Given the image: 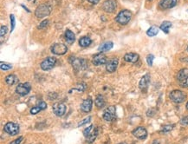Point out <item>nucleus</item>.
<instances>
[{
	"mask_svg": "<svg viewBox=\"0 0 188 144\" xmlns=\"http://www.w3.org/2000/svg\"><path fill=\"white\" fill-rule=\"evenodd\" d=\"M132 18V13L128 10H123L119 14L117 15L116 17V21L119 23L120 24L126 25L127 23H128V22L130 21Z\"/></svg>",
	"mask_w": 188,
	"mask_h": 144,
	"instance_id": "nucleus-1",
	"label": "nucleus"
},
{
	"mask_svg": "<svg viewBox=\"0 0 188 144\" xmlns=\"http://www.w3.org/2000/svg\"><path fill=\"white\" fill-rule=\"evenodd\" d=\"M83 135L87 138L88 142H93L98 135V130L94 128V125H90L83 130Z\"/></svg>",
	"mask_w": 188,
	"mask_h": 144,
	"instance_id": "nucleus-2",
	"label": "nucleus"
},
{
	"mask_svg": "<svg viewBox=\"0 0 188 144\" xmlns=\"http://www.w3.org/2000/svg\"><path fill=\"white\" fill-rule=\"evenodd\" d=\"M169 96H170V99L174 102H175V103H181V102H183L185 101L186 98V95L184 93L183 91L178 90V89L172 91L170 93V95H169Z\"/></svg>",
	"mask_w": 188,
	"mask_h": 144,
	"instance_id": "nucleus-3",
	"label": "nucleus"
},
{
	"mask_svg": "<svg viewBox=\"0 0 188 144\" xmlns=\"http://www.w3.org/2000/svg\"><path fill=\"white\" fill-rule=\"evenodd\" d=\"M177 79L180 86L188 87V69H182L177 75Z\"/></svg>",
	"mask_w": 188,
	"mask_h": 144,
	"instance_id": "nucleus-4",
	"label": "nucleus"
},
{
	"mask_svg": "<svg viewBox=\"0 0 188 144\" xmlns=\"http://www.w3.org/2000/svg\"><path fill=\"white\" fill-rule=\"evenodd\" d=\"M51 13V7L47 5H41L36 8L35 15L37 18H43L47 16H49Z\"/></svg>",
	"mask_w": 188,
	"mask_h": 144,
	"instance_id": "nucleus-5",
	"label": "nucleus"
},
{
	"mask_svg": "<svg viewBox=\"0 0 188 144\" xmlns=\"http://www.w3.org/2000/svg\"><path fill=\"white\" fill-rule=\"evenodd\" d=\"M70 63L72 64L73 68L76 70H83L87 67V63L84 59L77 58H71L70 59Z\"/></svg>",
	"mask_w": 188,
	"mask_h": 144,
	"instance_id": "nucleus-6",
	"label": "nucleus"
},
{
	"mask_svg": "<svg viewBox=\"0 0 188 144\" xmlns=\"http://www.w3.org/2000/svg\"><path fill=\"white\" fill-rule=\"evenodd\" d=\"M30 89H31V86L29 83H19L16 88V92L21 96H24L29 93Z\"/></svg>",
	"mask_w": 188,
	"mask_h": 144,
	"instance_id": "nucleus-7",
	"label": "nucleus"
},
{
	"mask_svg": "<svg viewBox=\"0 0 188 144\" xmlns=\"http://www.w3.org/2000/svg\"><path fill=\"white\" fill-rule=\"evenodd\" d=\"M116 108L115 106H110L109 108L105 109L104 113H103V119L107 122H112L116 119Z\"/></svg>",
	"mask_w": 188,
	"mask_h": 144,
	"instance_id": "nucleus-8",
	"label": "nucleus"
},
{
	"mask_svg": "<svg viewBox=\"0 0 188 144\" xmlns=\"http://www.w3.org/2000/svg\"><path fill=\"white\" fill-rule=\"evenodd\" d=\"M57 63V58L54 57H49L41 63V68L44 70H51Z\"/></svg>",
	"mask_w": 188,
	"mask_h": 144,
	"instance_id": "nucleus-9",
	"label": "nucleus"
},
{
	"mask_svg": "<svg viewBox=\"0 0 188 144\" xmlns=\"http://www.w3.org/2000/svg\"><path fill=\"white\" fill-rule=\"evenodd\" d=\"M4 130L11 136H16L19 132V126L14 123H8L5 125Z\"/></svg>",
	"mask_w": 188,
	"mask_h": 144,
	"instance_id": "nucleus-10",
	"label": "nucleus"
},
{
	"mask_svg": "<svg viewBox=\"0 0 188 144\" xmlns=\"http://www.w3.org/2000/svg\"><path fill=\"white\" fill-rule=\"evenodd\" d=\"M67 51L68 48L63 43H55L51 48V52L56 55H64Z\"/></svg>",
	"mask_w": 188,
	"mask_h": 144,
	"instance_id": "nucleus-11",
	"label": "nucleus"
},
{
	"mask_svg": "<svg viewBox=\"0 0 188 144\" xmlns=\"http://www.w3.org/2000/svg\"><path fill=\"white\" fill-rule=\"evenodd\" d=\"M52 110L57 116H63L65 114L66 106L62 102H57L53 105Z\"/></svg>",
	"mask_w": 188,
	"mask_h": 144,
	"instance_id": "nucleus-12",
	"label": "nucleus"
},
{
	"mask_svg": "<svg viewBox=\"0 0 188 144\" xmlns=\"http://www.w3.org/2000/svg\"><path fill=\"white\" fill-rule=\"evenodd\" d=\"M116 8V3L114 0H107L103 3L102 5V9L109 13H112L115 11Z\"/></svg>",
	"mask_w": 188,
	"mask_h": 144,
	"instance_id": "nucleus-13",
	"label": "nucleus"
},
{
	"mask_svg": "<svg viewBox=\"0 0 188 144\" xmlns=\"http://www.w3.org/2000/svg\"><path fill=\"white\" fill-rule=\"evenodd\" d=\"M133 135L138 139L143 140V139H146L147 136V131L143 127H138L133 131Z\"/></svg>",
	"mask_w": 188,
	"mask_h": 144,
	"instance_id": "nucleus-14",
	"label": "nucleus"
},
{
	"mask_svg": "<svg viewBox=\"0 0 188 144\" xmlns=\"http://www.w3.org/2000/svg\"><path fill=\"white\" fill-rule=\"evenodd\" d=\"M93 64L96 66H99V65L105 64L108 63V59H107V57L101 53H99L97 55H95L94 58H93Z\"/></svg>",
	"mask_w": 188,
	"mask_h": 144,
	"instance_id": "nucleus-15",
	"label": "nucleus"
},
{
	"mask_svg": "<svg viewBox=\"0 0 188 144\" xmlns=\"http://www.w3.org/2000/svg\"><path fill=\"white\" fill-rule=\"evenodd\" d=\"M177 5V0H160L159 1V7L163 10L171 9Z\"/></svg>",
	"mask_w": 188,
	"mask_h": 144,
	"instance_id": "nucleus-16",
	"label": "nucleus"
},
{
	"mask_svg": "<svg viewBox=\"0 0 188 144\" xmlns=\"http://www.w3.org/2000/svg\"><path fill=\"white\" fill-rule=\"evenodd\" d=\"M92 105H93V101L91 98H87L84 101L82 102V103L81 104V109L82 111L88 113L91 109H92Z\"/></svg>",
	"mask_w": 188,
	"mask_h": 144,
	"instance_id": "nucleus-17",
	"label": "nucleus"
},
{
	"mask_svg": "<svg viewBox=\"0 0 188 144\" xmlns=\"http://www.w3.org/2000/svg\"><path fill=\"white\" fill-rule=\"evenodd\" d=\"M118 64H119V61L117 58H113L111 59L110 61H109L107 63V65H106V70L107 71L110 72H115L117 69V66H118Z\"/></svg>",
	"mask_w": 188,
	"mask_h": 144,
	"instance_id": "nucleus-18",
	"label": "nucleus"
},
{
	"mask_svg": "<svg viewBox=\"0 0 188 144\" xmlns=\"http://www.w3.org/2000/svg\"><path fill=\"white\" fill-rule=\"evenodd\" d=\"M149 82H150V76L148 74H146L145 76L142 77V78L140 81V83H139V86H140V89L141 90H146L148 87V84H149Z\"/></svg>",
	"mask_w": 188,
	"mask_h": 144,
	"instance_id": "nucleus-19",
	"label": "nucleus"
},
{
	"mask_svg": "<svg viewBox=\"0 0 188 144\" xmlns=\"http://www.w3.org/2000/svg\"><path fill=\"white\" fill-rule=\"evenodd\" d=\"M124 60L128 63H132V64H135L139 60V55L136 53H127L124 56Z\"/></svg>",
	"mask_w": 188,
	"mask_h": 144,
	"instance_id": "nucleus-20",
	"label": "nucleus"
},
{
	"mask_svg": "<svg viewBox=\"0 0 188 144\" xmlns=\"http://www.w3.org/2000/svg\"><path fill=\"white\" fill-rule=\"evenodd\" d=\"M114 46V43L112 42H106V43H101V45L99 46L98 50L101 52H105V51H110Z\"/></svg>",
	"mask_w": 188,
	"mask_h": 144,
	"instance_id": "nucleus-21",
	"label": "nucleus"
},
{
	"mask_svg": "<svg viewBox=\"0 0 188 144\" xmlns=\"http://www.w3.org/2000/svg\"><path fill=\"white\" fill-rule=\"evenodd\" d=\"M65 39L66 41H67V43H69V44H71V43L75 42L76 36H75V34L73 33L70 30H67L65 31Z\"/></svg>",
	"mask_w": 188,
	"mask_h": 144,
	"instance_id": "nucleus-22",
	"label": "nucleus"
},
{
	"mask_svg": "<svg viewBox=\"0 0 188 144\" xmlns=\"http://www.w3.org/2000/svg\"><path fill=\"white\" fill-rule=\"evenodd\" d=\"M91 43H92V40L88 36H83L79 40L80 46L82 47H88L91 44Z\"/></svg>",
	"mask_w": 188,
	"mask_h": 144,
	"instance_id": "nucleus-23",
	"label": "nucleus"
},
{
	"mask_svg": "<svg viewBox=\"0 0 188 144\" xmlns=\"http://www.w3.org/2000/svg\"><path fill=\"white\" fill-rule=\"evenodd\" d=\"M172 27V23L170 21H164L162 23H161V25H160V30L163 31V32H165V33H168L169 32V29Z\"/></svg>",
	"mask_w": 188,
	"mask_h": 144,
	"instance_id": "nucleus-24",
	"label": "nucleus"
},
{
	"mask_svg": "<svg viewBox=\"0 0 188 144\" xmlns=\"http://www.w3.org/2000/svg\"><path fill=\"white\" fill-rule=\"evenodd\" d=\"M94 103H95L96 107H98V108H102V107L105 105V100H104V97H103L102 95H97V96H96V98H95Z\"/></svg>",
	"mask_w": 188,
	"mask_h": 144,
	"instance_id": "nucleus-25",
	"label": "nucleus"
},
{
	"mask_svg": "<svg viewBox=\"0 0 188 144\" xmlns=\"http://www.w3.org/2000/svg\"><path fill=\"white\" fill-rule=\"evenodd\" d=\"M17 78L15 75H9L5 77V82L8 85H13L17 83Z\"/></svg>",
	"mask_w": 188,
	"mask_h": 144,
	"instance_id": "nucleus-26",
	"label": "nucleus"
},
{
	"mask_svg": "<svg viewBox=\"0 0 188 144\" xmlns=\"http://www.w3.org/2000/svg\"><path fill=\"white\" fill-rule=\"evenodd\" d=\"M159 33V28L156 26H152L146 30V35L149 36H156Z\"/></svg>",
	"mask_w": 188,
	"mask_h": 144,
	"instance_id": "nucleus-27",
	"label": "nucleus"
},
{
	"mask_svg": "<svg viewBox=\"0 0 188 144\" xmlns=\"http://www.w3.org/2000/svg\"><path fill=\"white\" fill-rule=\"evenodd\" d=\"M0 68H1L2 70H11V69H12V65L1 62V64H0Z\"/></svg>",
	"mask_w": 188,
	"mask_h": 144,
	"instance_id": "nucleus-28",
	"label": "nucleus"
},
{
	"mask_svg": "<svg viewBox=\"0 0 188 144\" xmlns=\"http://www.w3.org/2000/svg\"><path fill=\"white\" fill-rule=\"evenodd\" d=\"M10 19H11V32H12L14 30L15 25H16V18H15L14 15L11 14Z\"/></svg>",
	"mask_w": 188,
	"mask_h": 144,
	"instance_id": "nucleus-29",
	"label": "nucleus"
},
{
	"mask_svg": "<svg viewBox=\"0 0 188 144\" xmlns=\"http://www.w3.org/2000/svg\"><path fill=\"white\" fill-rule=\"evenodd\" d=\"M153 59H154V56L153 55H152V54L147 55V57H146V63H147V64L149 65V66H152L153 65Z\"/></svg>",
	"mask_w": 188,
	"mask_h": 144,
	"instance_id": "nucleus-30",
	"label": "nucleus"
},
{
	"mask_svg": "<svg viewBox=\"0 0 188 144\" xmlns=\"http://www.w3.org/2000/svg\"><path fill=\"white\" fill-rule=\"evenodd\" d=\"M174 125H166V126H164L163 127V129L161 130V132H163V133H166V132H169V131H171V130L174 129Z\"/></svg>",
	"mask_w": 188,
	"mask_h": 144,
	"instance_id": "nucleus-31",
	"label": "nucleus"
},
{
	"mask_svg": "<svg viewBox=\"0 0 188 144\" xmlns=\"http://www.w3.org/2000/svg\"><path fill=\"white\" fill-rule=\"evenodd\" d=\"M42 109L39 108L38 106H36V107H33V108L30 109V114L32 115H36L37 113H39Z\"/></svg>",
	"mask_w": 188,
	"mask_h": 144,
	"instance_id": "nucleus-32",
	"label": "nucleus"
},
{
	"mask_svg": "<svg viewBox=\"0 0 188 144\" xmlns=\"http://www.w3.org/2000/svg\"><path fill=\"white\" fill-rule=\"evenodd\" d=\"M90 120H91V116L86 117L85 119H83L82 122H80V123H78V127H80V126H83L84 124H86V123H89V122H90Z\"/></svg>",
	"mask_w": 188,
	"mask_h": 144,
	"instance_id": "nucleus-33",
	"label": "nucleus"
},
{
	"mask_svg": "<svg viewBox=\"0 0 188 144\" xmlns=\"http://www.w3.org/2000/svg\"><path fill=\"white\" fill-rule=\"evenodd\" d=\"M7 30H8L7 26H5V25H3V26H1V31H0V35H1V36H2V37H3L4 36H5V34L7 33Z\"/></svg>",
	"mask_w": 188,
	"mask_h": 144,
	"instance_id": "nucleus-34",
	"label": "nucleus"
},
{
	"mask_svg": "<svg viewBox=\"0 0 188 144\" xmlns=\"http://www.w3.org/2000/svg\"><path fill=\"white\" fill-rule=\"evenodd\" d=\"M48 23H49V20H44L39 25H38V29H44V27H46L47 25H48Z\"/></svg>",
	"mask_w": 188,
	"mask_h": 144,
	"instance_id": "nucleus-35",
	"label": "nucleus"
},
{
	"mask_svg": "<svg viewBox=\"0 0 188 144\" xmlns=\"http://www.w3.org/2000/svg\"><path fill=\"white\" fill-rule=\"evenodd\" d=\"M180 124L183 126H187L188 125V115L187 116H185L181 119Z\"/></svg>",
	"mask_w": 188,
	"mask_h": 144,
	"instance_id": "nucleus-36",
	"label": "nucleus"
},
{
	"mask_svg": "<svg viewBox=\"0 0 188 144\" xmlns=\"http://www.w3.org/2000/svg\"><path fill=\"white\" fill-rule=\"evenodd\" d=\"M37 106H38L39 108L43 110V109H45V108H47V103H46L45 102L41 101L40 102H39V103H38V105H37Z\"/></svg>",
	"mask_w": 188,
	"mask_h": 144,
	"instance_id": "nucleus-37",
	"label": "nucleus"
},
{
	"mask_svg": "<svg viewBox=\"0 0 188 144\" xmlns=\"http://www.w3.org/2000/svg\"><path fill=\"white\" fill-rule=\"evenodd\" d=\"M22 140H23L22 136L18 137L17 139H16V140H14L13 142H11V144H20L21 143V142H22Z\"/></svg>",
	"mask_w": 188,
	"mask_h": 144,
	"instance_id": "nucleus-38",
	"label": "nucleus"
},
{
	"mask_svg": "<svg viewBox=\"0 0 188 144\" xmlns=\"http://www.w3.org/2000/svg\"><path fill=\"white\" fill-rule=\"evenodd\" d=\"M89 3H91V4H93V5H96V4H98L99 3V1L100 0H88Z\"/></svg>",
	"mask_w": 188,
	"mask_h": 144,
	"instance_id": "nucleus-39",
	"label": "nucleus"
},
{
	"mask_svg": "<svg viewBox=\"0 0 188 144\" xmlns=\"http://www.w3.org/2000/svg\"><path fill=\"white\" fill-rule=\"evenodd\" d=\"M153 144H159V142L158 141V140H154V141H153Z\"/></svg>",
	"mask_w": 188,
	"mask_h": 144,
	"instance_id": "nucleus-40",
	"label": "nucleus"
},
{
	"mask_svg": "<svg viewBox=\"0 0 188 144\" xmlns=\"http://www.w3.org/2000/svg\"><path fill=\"white\" fill-rule=\"evenodd\" d=\"M186 108L188 109V102H187V103H186Z\"/></svg>",
	"mask_w": 188,
	"mask_h": 144,
	"instance_id": "nucleus-41",
	"label": "nucleus"
},
{
	"mask_svg": "<svg viewBox=\"0 0 188 144\" xmlns=\"http://www.w3.org/2000/svg\"><path fill=\"white\" fill-rule=\"evenodd\" d=\"M119 144H128V143H126V142H122V143H119Z\"/></svg>",
	"mask_w": 188,
	"mask_h": 144,
	"instance_id": "nucleus-42",
	"label": "nucleus"
},
{
	"mask_svg": "<svg viewBox=\"0 0 188 144\" xmlns=\"http://www.w3.org/2000/svg\"><path fill=\"white\" fill-rule=\"evenodd\" d=\"M187 51H188V46H187Z\"/></svg>",
	"mask_w": 188,
	"mask_h": 144,
	"instance_id": "nucleus-43",
	"label": "nucleus"
}]
</instances>
